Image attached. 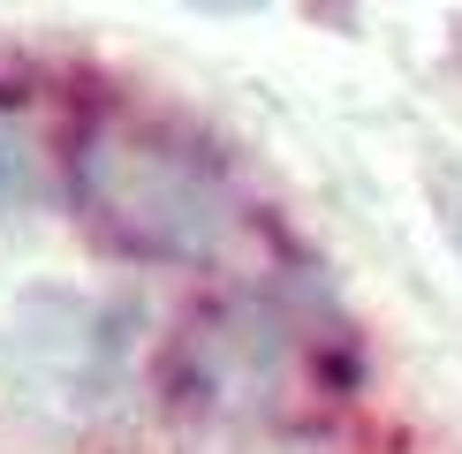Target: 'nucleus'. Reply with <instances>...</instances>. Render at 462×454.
Instances as JSON below:
<instances>
[{
  "label": "nucleus",
  "mask_w": 462,
  "mask_h": 454,
  "mask_svg": "<svg viewBox=\"0 0 462 454\" xmlns=\"http://www.w3.org/2000/svg\"><path fill=\"white\" fill-rule=\"evenodd\" d=\"M8 197H31V151H23V137L0 129V204Z\"/></svg>",
  "instance_id": "nucleus-2"
},
{
  "label": "nucleus",
  "mask_w": 462,
  "mask_h": 454,
  "mask_svg": "<svg viewBox=\"0 0 462 454\" xmlns=\"http://www.w3.org/2000/svg\"><path fill=\"white\" fill-rule=\"evenodd\" d=\"M198 8H213V15H243V8H265V0H198Z\"/></svg>",
  "instance_id": "nucleus-3"
},
{
  "label": "nucleus",
  "mask_w": 462,
  "mask_h": 454,
  "mask_svg": "<svg viewBox=\"0 0 462 454\" xmlns=\"http://www.w3.org/2000/svg\"><path fill=\"white\" fill-rule=\"evenodd\" d=\"M76 189H84L91 220L106 242L129 258H205L227 235V182L198 144L167 137L144 122H114L84 144L76 159Z\"/></svg>",
  "instance_id": "nucleus-1"
}]
</instances>
